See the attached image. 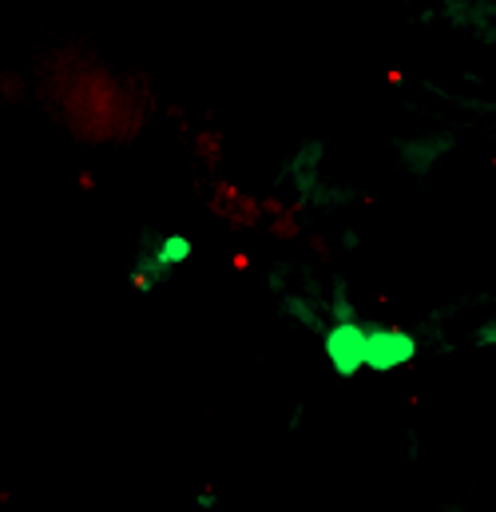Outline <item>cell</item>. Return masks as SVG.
I'll use <instances>...</instances> for the list:
<instances>
[{
  "instance_id": "5",
  "label": "cell",
  "mask_w": 496,
  "mask_h": 512,
  "mask_svg": "<svg viewBox=\"0 0 496 512\" xmlns=\"http://www.w3.org/2000/svg\"><path fill=\"white\" fill-rule=\"evenodd\" d=\"M457 147V139L449 131H433V135H413V139H397V159L409 175H429L449 151Z\"/></svg>"
},
{
  "instance_id": "3",
  "label": "cell",
  "mask_w": 496,
  "mask_h": 512,
  "mask_svg": "<svg viewBox=\"0 0 496 512\" xmlns=\"http://www.w3.org/2000/svg\"><path fill=\"white\" fill-rule=\"evenodd\" d=\"M195 255V243L191 235L183 231H163V235H147L135 266H131V282L135 286H155V282H167L175 270H183Z\"/></svg>"
},
{
  "instance_id": "4",
  "label": "cell",
  "mask_w": 496,
  "mask_h": 512,
  "mask_svg": "<svg viewBox=\"0 0 496 512\" xmlns=\"http://www.w3.org/2000/svg\"><path fill=\"white\" fill-rule=\"evenodd\" d=\"M421 358V338L397 322H370L366 338V370L370 374H401Z\"/></svg>"
},
{
  "instance_id": "2",
  "label": "cell",
  "mask_w": 496,
  "mask_h": 512,
  "mask_svg": "<svg viewBox=\"0 0 496 512\" xmlns=\"http://www.w3.org/2000/svg\"><path fill=\"white\" fill-rule=\"evenodd\" d=\"M322 338V358L334 378L354 382L366 374V338H370V318H346V322H326Z\"/></svg>"
},
{
  "instance_id": "1",
  "label": "cell",
  "mask_w": 496,
  "mask_h": 512,
  "mask_svg": "<svg viewBox=\"0 0 496 512\" xmlns=\"http://www.w3.org/2000/svg\"><path fill=\"white\" fill-rule=\"evenodd\" d=\"M322 167H326V143H322V139H306V143L282 163L278 183H282L298 203H306V207H314V211H330V207L350 203V191L322 183Z\"/></svg>"
},
{
  "instance_id": "8",
  "label": "cell",
  "mask_w": 496,
  "mask_h": 512,
  "mask_svg": "<svg viewBox=\"0 0 496 512\" xmlns=\"http://www.w3.org/2000/svg\"><path fill=\"white\" fill-rule=\"evenodd\" d=\"M195 505H199L203 512H211L215 505H219V493H215V489H203V493L195 497Z\"/></svg>"
},
{
  "instance_id": "7",
  "label": "cell",
  "mask_w": 496,
  "mask_h": 512,
  "mask_svg": "<svg viewBox=\"0 0 496 512\" xmlns=\"http://www.w3.org/2000/svg\"><path fill=\"white\" fill-rule=\"evenodd\" d=\"M473 346H481V350H496V306L481 318V326L473 330Z\"/></svg>"
},
{
  "instance_id": "6",
  "label": "cell",
  "mask_w": 496,
  "mask_h": 512,
  "mask_svg": "<svg viewBox=\"0 0 496 512\" xmlns=\"http://www.w3.org/2000/svg\"><path fill=\"white\" fill-rule=\"evenodd\" d=\"M346 318H362V314H358V302L350 294V282L334 278L326 290V322H346Z\"/></svg>"
}]
</instances>
